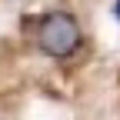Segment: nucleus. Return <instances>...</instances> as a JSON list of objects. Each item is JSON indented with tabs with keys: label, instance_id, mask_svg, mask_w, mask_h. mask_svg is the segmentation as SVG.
Here are the masks:
<instances>
[{
	"label": "nucleus",
	"instance_id": "2",
	"mask_svg": "<svg viewBox=\"0 0 120 120\" xmlns=\"http://www.w3.org/2000/svg\"><path fill=\"white\" fill-rule=\"evenodd\" d=\"M113 13H117V20H120V0H117V4H113Z\"/></svg>",
	"mask_w": 120,
	"mask_h": 120
},
{
	"label": "nucleus",
	"instance_id": "1",
	"mask_svg": "<svg viewBox=\"0 0 120 120\" xmlns=\"http://www.w3.org/2000/svg\"><path fill=\"white\" fill-rule=\"evenodd\" d=\"M80 23L70 10H47L37 23V47L53 57V60H67L80 50Z\"/></svg>",
	"mask_w": 120,
	"mask_h": 120
}]
</instances>
